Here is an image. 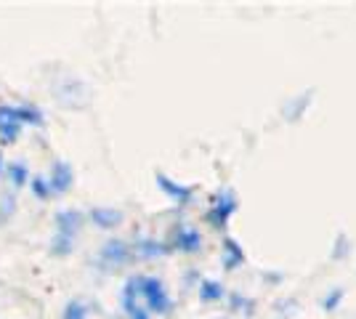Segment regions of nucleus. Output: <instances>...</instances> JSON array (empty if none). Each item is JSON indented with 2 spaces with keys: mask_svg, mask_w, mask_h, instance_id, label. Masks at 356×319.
Segmentation results:
<instances>
[{
  "mask_svg": "<svg viewBox=\"0 0 356 319\" xmlns=\"http://www.w3.org/2000/svg\"><path fill=\"white\" fill-rule=\"evenodd\" d=\"M54 224L56 227H54V237H51V256L67 259V256H72L74 243L86 227V213L77 208H64L54 215Z\"/></svg>",
  "mask_w": 356,
  "mask_h": 319,
  "instance_id": "f257e3e1",
  "label": "nucleus"
},
{
  "mask_svg": "<svg viewBox=\"0 0 356 319\" xmlns=\"http://www.w3.org/2000/svg\"><path fill=\"white\" fill-rule=\"evenodd\" d=\"M136 288H138V301L144 304L149 314L168 317L173 311V298L165 288V282L154 274H136Z\"/></svg>",
  "mask_w": 356,
  "mask_h": 319,
  "instance_id": "f03ea898",
  "label": "nucleus"
},
{
  "mask_svg": "<svg viewBox=\"0 0 356 319\" xmlns=\"http://www.w3.org/2000/svg\"><path fill=\"white\" fill-rule=\"evenodd\" d=\"M239 211V197L232 186H221L213 197H210V205L205 211V224L216 231H223L229 227V221L237 215Z\"/></svg>",
  "mask_w": 356,
  "mask_h": 319,
  "instance_id": "7ed1b4c3",
  "label": "nucleus"
},
{
  "mask_svg": "<svg viewBox=\"0 0 356 319\" xmlns=\"http://www.w3.org/2000/svg\"><path fill=\"white\" fill-rule=\"evenodd\" d=\"M165 243H168V247H170V253L197 256V253H202V247H205V237H202V231L194 227V224L178 221L176 227L170 229V234H168Z\"/></svg>",
  "mask_w": 356,
  "mask_h": 319,
  "instance_id": "20e7f679",
  "label": "nucleus"
},
{
  "mask_svg": "<svg viewBox=\"0 0 356 319\" xmlns=\"http://www.w3.org/2000/svg\"><path fill=\"white\" fill-rule=\"evenodd\" d=\"M131 261H134V247H131L128 240H120V237L106 240V243L99 247V256H96L99 269H109V272L128 266Z\"/></svg>",
  "mask_w": 356,
  "mask_h": 319,
  "instance_id": "39448f33",
  "label": "nucleus"
},
{
  "mask_svg": "<svg viewBox=\"0 0 356 319\" xmlns=\"http://www.w3.org/2000/svg\"><path fill=\"white\" fill-rule=\"evenodd\" d=\"M154 183H157V189H160L170 202H176L178 208H189V205L194 202L197 189H194L192 183L178 181V179L168 176V173H163V170H154Z\"/></svg>",
  "mask_w": 356,
  "mask_h": 319,
  "instance_id": "423d86ee",
  "label": "nucleus"
},
{
  "mask_svg": "<svg viewBox=\"0 0 356 319\" xmlns=\"http://www.w3.org/2000/svg\"><path fill=\"white\" fill-rule=\"evenodd\" d=\"M45 181H48V189H51V197H61V195H67L72 189L74 167L67 160H54L48 176H45Z\"/></svg>",
  "mask_w": 356,
  "mask_h": 319,
  "instance_id": "0eeeda50",
  "label": "nucleus"
},
{
  "mask_svg": "<svg viewBox=\"0 0 356 319\" xmlns=\"http://www.w3.org/2000/svg\"><path fill=\"white\" fill-rule=\"evenodd\" d=\"M120 306H122V311H125V317H128V319H152V314H149L147 309H144V304L138 301L136 274L125 279V285H122V293H120Z\"/></svg>",
  "mask_w": 356,
  "mask_h": 319,
  "instance_id": "6e6552de",
  "label": "nucleus"
},
{
  "mask_svg": "<svg viewBox=\"0 0 356 319\" xmlns=\"http://www.w3.org/2000/svg\"><path fill=\"white\" fill-rule=\"evenodd\" d=\"M134 259H141V261H154V259H165V256H170V247L165 240H154V237H136L134 243Z\"/></svg>",
  "mask_w": 356,
  "mask_h": 319,
  "instance_id": "1a4fd4ad",
  "label": "nucleus"
},
{
  "mask_svg": "<svg viewBox=\"0 0 356 319\" xmlns=\"http://www.w3.org/2000/svg\"><path fill=\"white\" fill-rule=\"evenodd\" d=\"M245 247L239 245V240H234L232 234H226L221 240V266L226 272H237L239 266H245Z\"/></svg>",
  "mask_w": 356,
  "mask_h": 319,
  "instance_id": "9d476101",
  "label": "nucleus"
},
{
  "mask_svg": "<svg viewBox=\"0 0 356 319\" xmlns=\"http://www.w3.org/2000/svg\"><path fill=\"white\" fill-rule=\"evenodd\" d=\"M86 218L96 229H104L106 231V229H118L125 221V213L120 211V208H112V205H96V208H90Z\"/></svg>",
  "mask_w": 356,
  "mask_h": 319,
  "instance_id": "9b49d317",
  "label": "nucleus"
},
{
  "mask_svg": "<svg viewBox=\"0 0 356 319\" xmlns=\"http://www.w3.org/2000/svg\"><path fill=\"white\" fill-rule=\"evenodd\" d=\"M22 136V125L14 117V104H0V141L16 144Z\"/></svg>",
  "mask_w": 356,
  "mask_h": 319,
  "instance_id": "f8f14e48",
  "label": "nucleus"
},
{
  "mask_svg": "<svg viewBox=\"0 0 356 319\" xmlns=\"http://www.w3.org/2000/svg\"><path fill=\"white\" fill-rule=\"evenodd\" d=\"M197 295H200L202 304H221V301H226L229 290H226V285L218 282V279L202 277V279L197 282Z\"/></svg>",
  "mask_w": 356,
  "mask_h": 319,
  "instance_id": "ddd939ff",
  "label": "nucleus"
},
{
  "mask_svg": "<svg viewBox=\"0 0 356 319\" xmlns=\"http://www.w3.org/2000/svg\"><path fill=\"white\" fill-rule=\"evenodd\" d=\"M14 117L22 128H24V125H35V128L45 125L43 112H40L35 104H14Z\"/></svg>",
  "mask_w": 356,
  "mask_h": 319,
  "instance_id": "4468645a",
  "label": "nucleus"
},
{
  "mask_svg": "<svg viewBox=\"0 0 356 319\" xmlns=\"http://www.w3.org/2000/svg\"><path fill=\"white\" fill-rule=\"evenodd\" d=\"M3 173H6V179L14 183L16 189H19V186H27V183H30V179H32L30 167L24 165V163H19V160H16V163H8Z\"/></svg>",
  "mask_w": 356,
  "mask_h": 319,
  "instance_id": "2eb2a0df",
  "label": "nucleus"
},
{
  "mask_svg": "<svg viewBox=\"0 0 356 319\" xmlns=\"http://www.w3.org/2000/svg\"><path fill=\"white\" fill-rule=\"evenodd\" d=\"M343 298H346V290L341 288V285H335V288H330L322 295V301H319V306H322V311H327V314H332V311H338L343 304Z\"/></svg>",
  "mask_w": 356,
  "mask_h": 319,
  "instance_id": "dca6fc26",
  "label": "nucleus"
},
{
  "mask_svg": "<svg viewBox=\"0 0 356 319\" xmlns=\"http://www.w3.org/2000/svg\"><path fill=\"white\" fill-rule=\"evenodd\" d=\"M312 104V93H300V96H296L290 104L284 106V117L290 122H296L303 112H306V106Z\"/></svg>",
  "mask_w": 356,
  "mask_h": 319,
  "instance_id": "f3484780",
  "label": "nucleus"
},
{
  "mask_svg": "<svg viewBox=\"0 0 356 319\" xmlns=\"http://www.w3.org/2000/svg\"><path fill=\"white\" fill-rule=\"evenodd\" d=\"M351 256V240L346 231H338L335 234V243H332V250H330V259L332 261H343Z\"/></svg>",
  "mask_w": 356,
  "mask_h": 319,
  "instance_id": "a211bd4d",
  "label": "nucleus"
},
{
  "mask_svg": "<svg viewBox=\"0 0 356 319\" xmlns=\"http://www.w3.org/2000/svg\"><path fill=\"white\" fill-rule=\"evenodd\" d=\"M88 314H90V306L86 301H80V298H72L70 304L64 306L61 319H88Z\"/></svg>",
  "mask_w": 356,
  "mask_h": 319,
  "instance_id": "6ab92c4d",
  "label": "nucleus"
},
{
  "mask_svg": "<svg viewBox=\"0 0 356 319\" xmlns=\"http://www.w3.org/2000/svg\"><path fill=\"white\" fill-rule=\"evenodd\" d=\"M226 301H229V309H232V311H245V314H252V309H255V301L248 298V295H242V293H229V295H226Z\"/></svg>",
  "mask_w": 356,
  "mask_h": 319,
  "instance_id": "aec40b11",
  "label": "nucleus"
},
{
  "mask_svg": "<svg viewBox=\"0 0 356 319\" xmlns=\"http://www.w3.org/2000/svg\"><path fill=\"white\" fill-rule=\"evenodd\" d=\"M27 186H30V192L38 199H51V189H48V181H45V176H32Z\"/></svg>",
  "mask_w": 356,
  "mask_h": 319,
  "instance_id": "412c9836",
  "label": "nucleus"
},
{
  "mask_svg": "<svg viewBox=\"0 0 356 319\" xmlns=\"http://www.w3.org/2000/svg\"><path fill=\"white\" fill-rule=\"evenodd\" d=\"M264 277H266L268 282H280V279H282V274H280V272H266Z\"/></svg>",
  "mask_w": 356,
  "mask_h": 319,
  "instance_id": "4be33fe9",
  "label": "nucleus"
},
{
  "mask_svg": "<svg viewBox=\"0 0 356 319\" xmlns=\"http://www.w3.org/2000/svg\"><path fill=\"white\" fill-rule=\"evenodd\" d=\"M6 170V157H3V149H0V173Z\"/></svg>",
  "mask_w": 356,
  "mask_h": 319,
  "instance_id": "5701e85b",
  "label": "nucleus"
}]
</instances>
